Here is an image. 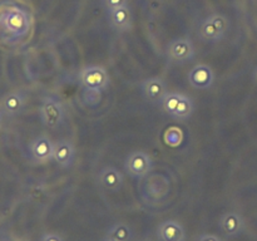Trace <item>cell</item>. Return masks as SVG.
<instances>
[{"instance_id": "19", "label": "cell", "mask_w": 257, "mask_h": 241, "mask_svg": "<svg viewBox=\"0 0 257 241\" xmlns=\"http://www.w3.org/2000/svg\"><path fill=\"white\" fill-rule=\"evenodd\" d=\"M196 241H222L218 236L211 235V233H203V235H200Z\"/></svg>"}, {"instance_id": "1", "label": "cell", "mask_w": 257, "mask_h": 241, "mask_svg": "<svg viewBox=\"0 0 257 241\" xmlns=\"http://www.w3.org/2000/svg\"><path fill=\"white\" fill-rule=\"evenodd\" d=\"M161 105L168 115L181 120L190 118L195 112L193 100L183 93L168 92Z\"/></svg>"}, {"instance_id": "5", "label": "cell", "mask_w": 257, "mask_h": 241, "mask_svg": "<svg viewBox=\"0 0 257 241\" xmlns=\"http://www.w3.org/2000/svg\"><path fill=\"white\" fill-rule=\"evenodd\" d=\"M196 50L190 38H177L173 39L167 47L168 59L176 64H185L195 58Z\"/></svg>"}, {"instance_id": "8", "label": "cell", "mask_w": 257, "mask_h": 241, "mask_svg": "<svg viewBox=\"0 0 257 241\" xmlns=\"http://www.w3.org/2000/svg\"><path fill=\"white\" fill-rule=\"evenodd\" d=\"M141 88L146 99L152 104H161L163 98L168 93L165 80L160 77L147 78L142 82Z\"/></svg>"}, {"instance_id": "3", "label": "cell", "mask_w": 257, "mask_h": 241, "mask_svg": "<svg viewBox=\"0 0 257 241\" xmlns=\"http://www.w3.org/2000/svg\"><path fill=\"white\" fill-rule=\"evenodd\" d=\"M39 115L45 127L55 130L62 126L65 112L59 99L52 97V95H47L43 98L42 103H40Z\"/></svg>"}, {"instance_id": "11", "label": "cell", "mask_w": 257, "mask_h": 241, "mask_svg": "<svg viewBox=\"0 0 257 241\" xmlns=\"http://www.w3.org/2000/svg\"><path fill=\"white\" fill-rule=\"evenodd\" d=\"M98 182L108 191H119L123 186V175L118 168L113 166H105L98 173Z\"/></svg>"}, {"instance_id": "23", "label": "cell", "mask_w": 257, "mask_h": 241, "mask_svg": "<svg viewBox=\"0 0 257 241\" xmlns=\"http://www.w3.org/2000/svg\"><path fill=\"white\" fill-rule=\"evenodd\" d=\"M0 123H2V110H0Z\"/></svg>"}, {"instance_id": "13", "label": "cell", "mask_w": 257, "mask_h": 241, "mask_svg": "<svg viewBox=\"0 0 257 241\" xmlns=\"http://www.w3.org/2000/svg\"><path fill=\"white\" fill-rule=\"evenodd\" d=\"M109 23L117 32L124 33L132 29L133 19L130 7L125 5V7L109 10Z\"/></svg>"}, {"instance_id": "15", "label": "cell", "mask_w": 257, "mask_h": 241, "mask_svg": "<svg viewBox=\"0 0 257 241\" xmlns=\"http://www.w3.org/2000/svg\"><path fill=\"white\" fill-rule=\"evenodd\" d=\"M24 104V95L19 92H12L3 98L2 109L7 115H17L22 112Z\"/></svg>"}, {"instance_id": "4", "label": "cell", "mask_w": 257, "mask_h": 241, "mask_svg": "<svg viewBox=\"0 0 257 241\" xmlns=\"http://www.w3.org/2000/svg\"><path fill=\"white\" fill-rule=\"evenodd\" d=\"M79 80L89 92H102L109 84V75L100 65H89L80 70Z\"/></svg>"}, {"instance_id": "18", "label": "cell", "mask_w": 257, "mask_h": 241, "mask_svg": "<svg viewBox=\"0 0 257 241\" xmlns=\"http://www.w3.org/2000/svg\"><path fill=\"white\" fill-rule=\"evenodd\" d=\"M104 4L109 12V10L117 9V8L125 7V5H128V3L127 0H104Z\"/></svg>"}, {"instance_id": "6", "label": "cell", "mask_w": 257, "mask_h": 241, "mask_svg": "<svg viewBox=\"0 0 257 241\" xmlns=\"http://www.w3.org/2000/svg\"><path fill=\"white\" fill-rule=\"evenodd\" d=\"M153 161L143 151H135L127 157L124 162V170L135 178H142L152 171Z\"/></svg>"}, {"instance_id": "17", "label": "cell", "mask_w": 257, "mask_h": 241, "mask_svg": "<svg viewBox=\"0 0 257 241\" xmlns=\"http://www.w3.org/2000/svg\"><path fill=\"white\" fill-rule=\"evenodd\" d=\"M104 237L113 241H133L135 235H133V231L130 226L119 222L110 226L107 232H105Z\"/></svg>"}, {"instance_id": "21", "label": "cell", "mask_w": 257, "mask_h": 241, "mask_svg": "<svg viewBox=\"0 0 257 241\" xmlns=\"http://www.w3.org/2000/svg\"><path fill=\"white\" fill-rule=\"evenodd\" d=\"M253 77H255V80L257 82V68H256V70H255V74H253Z\"/></svg>"}, {"instance_id": "14", "label": "cell", "mask_w": 257, "mask_h": 241, "mask_svg": "<svg viewBox=\"0 0 257 241\" xmlns=\"http://www.w3.org/2000/svg\"><path fill=\"white\" fill-rule=\"evenodd\" d=\"M220 227L227 237H235L243 231L245 221L237 212H226L220 218Z\"/></svg>"}, {"instance_id": "12", "label": "cell", "mask_w": 257, "mask_h": 241, "mask_svg": "<svg viewBox=\"0 0 257 241\" xmlns=\"http://www.w3.org/2000/svg\"><path fill=\"white\" fill-rule=\"evenodd\" d=\"M157 237L160 241H186L185 227L178 221L166 220L158 226Z\"/></svg>"}, {"instance_id": "24", "label": "cell", "mask_w": 257, "mask_h": 241, "mask_svg": "<svg viewBox=\"0 0 257 241\" xmlns=\"http://www.w3.org/2000/svg\"><path fill=\"white\" fill-rule=\"evenodd\" d=\"M140 241H150V240H140Z\"/></svg>"}, {"instance_id": "2", "label": "cell", "mask_w": 257, "mask_h": 241, "mask_svg": "<svg viewBox=\"0 0 257 241\" xmlns=\"http://www.w3.org/2000/svg\"><path fill=\"white\" fill-rule=\"evenodd\" d=\"M228 29H230L228 18L226 15L220 14V13H215L201 23L198 35L205 42L217 43L225 38Z\"/></svg>"}, {"instance_id": "16", "label": "cell", "mask_w": 257, "mask_h": 241, "mask_svg": "<svg viewBox=\"0 0 257 241\" xmlns=\"http://www.w3.org/2000/svg\"><path fill=\"white\" fill-rule=\"evenodd\" d=\"M7 27L10 33L22 35L28 30V19L22 12H13L7 15Z\"/></svg>"}, {"instance_id": "10", "label": "cell", "mask_w": 257, "mask_h": 241, "mask_svg": "<svg viewBox=\"0 0 257 241\" xmlns=\"http://www.w3.org/2000/svg\"><path fill=\"white\" fill-rule=\"evenodd\" d=\"M53 160L59 167L68 168L74 163L75 147L69 140H60L54 143Z\"/></svg>"}, {"instance_id": "7", "label": "cell", "mask_w": 257, "mask_h": 241, "mask_svg": "<svg viewBox=\"0 0 257 241\" xmlns=\"http://www.w3.org/2000/svg\"><path fill=\"white\" fill-rule=\"evenodd\" d=\"M29 153L33 161L37 163H47L53 160L54 143L47 136H39L34 138L29 146Z\"/></svg>"}, {"instance_id": "22", "label": "cell", "mask_w": 257, "mask_h": 241, "mask_svg": "<svg viewBox=\"0 0 257 241\" xmlns=\"http://www.w3.org/2000/svg\"><path fill=\"white\" fill-rule=\"evenodd\" d=\"M102 241H113V240H109V238H107V237H104V238H103V240Z\"/></svg>"}, {"instance_id": "20", "label": "cell", "mask_w": 257, "mask_h": 241, "mask_svg": "<svg viewBox=\"0 0 257 241\" xmlns=\"http://www.w3.org/2000/svg\"><path fill=\"white\" fill-rule=\"evenodd\" d=\"M40 241H64L59 235L57 233H44L40 238Z\"/></svg>"}, {"instance_id": "9", "label": "cell", "mask_w": 257, "mask_h": 241, "mask_svg": "<svg viewBox=\"0 0 257 241\" xmlns=\"http://www.w3.org/2000/svg\"><path fill=\"white\" fill-rule=\"evenodd\" d=\"M188 82L196 89H208L215 82V74L210 65L197 64L190 70L187 75Z\"/></svg>"}]
</instances>
